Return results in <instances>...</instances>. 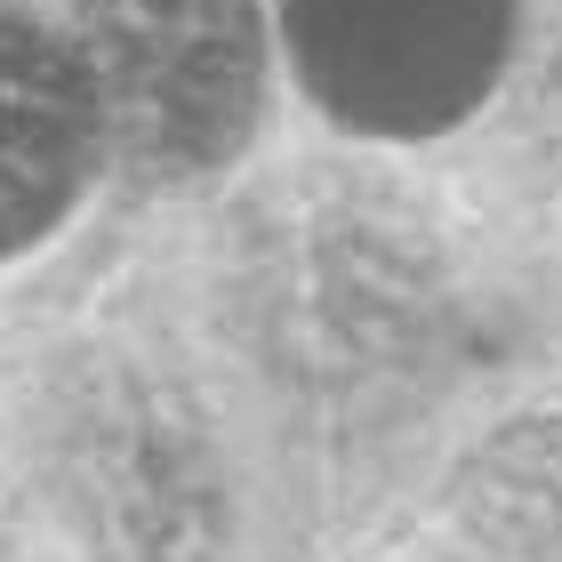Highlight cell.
<instances>
[{
	"label": "cell",
	"instance_id": "1",
	"mask_svg": "<svg viewBox=\"0 0 562 562\" xmlns=\"http://www.w3.org/2000/svg\"><path fill=\"white\" fill-rule=\"evenodd\" d=\"M241 322L314 394L411 378L450 322V273L426 217L370 177H297L241 225Z\"/></svg>",
	"mask_w": 562,
	"mask_h": 562
},
{
	"label": "cell",
	"instance_id": "2",
	"mask_svg": "<svg viewBox=\"0 0 562 562\" xmlns=\"http://www.w3.org/2000/svg\"><path fill=\"white\" fill-rule=\"evenodd\" d=\"M57 498L89 562H234V491L193 394L97 362L57 411Z\"/></svg>",
	"mask_w": 562,
	"mask_h": 562
},
{
	"label": "cell",
	"instance_id": "3",
	"mask_svg": "<svg viewBox=\"0 0 562 562\" xmlns=\"http://www.w3.org/2000/svg\"><path fill=\"white\" fill-rule=\"evenodd\" d=\"M72 65L97 153L145 186H177L249 137L258 0H89Z\"/></svg>",
	"mask_w": 562,
	"mask_h": 562
},
{
	"label": "cell",
	"instance_id": "4",
	"mask_svg": "<svg viewBox=\"0 0 562 562\" xmlns=\"http://www.w3.org/2000/svg\"><path fill=\"white\" fill-rule=\"evenodd\" d=\"M305 89L378 137H426L482 105L506 0H281Z\"/></svg>",
	"mask_w": 562,
	"mask_h": 562
},
{
	"label": "cell",
	"instance_id": "5",
	"mask_svg": "<svg viewBox=\"0 0 562 562\" xmlns=\"http://www.w3.org/2000/svg\"><path fill=\"white\" fill-rule=\"evenodd\" d=\"M89 153L97 130L72 48L48 41L33 16L0 9V258L48 234V217L81 186Z\"/></svg>",
	"mask_w": 562,
	"mask_h": 562
},
{
	"label": "cell",
	"instance_id": "6",
	"mask_svg": "<svg viewBox=\"0 0 562 562\" xmlns=\"http://www.w3.org/2000/svg\"><path fill=\"white\" fill-rule=\"evenodd\" d=\"M458 562H562V411L515 418L450 474Z\"/></svg>",
	"mask_w": 562,
	"mask_h": 562
}]
</instances>
